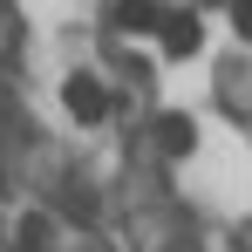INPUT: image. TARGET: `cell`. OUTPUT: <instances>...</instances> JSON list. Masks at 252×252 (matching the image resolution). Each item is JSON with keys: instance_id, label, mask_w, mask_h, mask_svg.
Masks as SVG:
<instances>
[{"instance_id": "6da1fadb", "label": "cell", "mask_w": 252, "mask_h": 252, "mask_svg": "<svg viewBox=\"0 0 252 252\" xmlns=\"http://www.w3.org/2000/svg\"><path fill=\"white\" fill-rule=\"evenodd\" d=\"M62 102H68V116H75V123H102V116H109V95H102L95 75H68Z\"/></svg>"}, {"instance_id": "7a4b0ae2", "label": "cell", "mask_w": 252, "mask_h": 252, "mask_svg": "<svg viewBox=\"0 0 252 252\" xmlns=\"http://www.w3.org/2000/svg\"><path fill=\"white\" fill-rule=\"evenodd\" d=\"M157 28H164V55H170V62H184V55H198V41H205V28H198V14H164Z\"/></svg>"}, {"instance_id": "3957f363", "label": "cell", "mask_w": 252, "mask_h": 252, "mask_svg": "<svg viewBox=\"0 0 252 252\" xmlns=\"http://www.w3.org/2000/svg\"><path fill=\"white\" fill-rule=\"evenodd\" d=\"M157 143H164L170 157H191V143H198V123L170 109V116H157Z\"/></svg>"}, {"instance_id": "277c9868", "label": "cell", "mask_w": 252, "mask_h": 252, "mask_svg": "<svg viewBox=\"0 0 252 252\" xmlns=\"http://www.w3.org/2000/svg\"><path fill=\"white\" fill-rule=\"evenodd\" d=\"M157 21H164L157 0H116V28H123V34H143V28H157Z\"/></svg>"}, {"instance_id": "5b68a950", "label": "cell", "mask_w": 252, "mask_h": 252, "mask_svg": "<svg viewBox=\"0 0 252 252\" xmlns=\"http://www.w3.org/2000/svg\"><path fill=\"white\" fill-rule=\"evenodd\" d=\"M14 246H21V252H55V246H48V218L28 211V218H21V232H14Z\"/></svg>"}, {"instance_id": "8992f818", "label": "cell", "mask_w": 252, "mask_h": 252, "mask_svg": "<svg viewBox=\"0 0 252 252\" xmlns=\"http://www.w3.org/2000/svg\"><path fill=\"white\" fill-rule=\"evenodd\" d=\"M232 28H239V41H252V0H232Z\"/></svg>"}]
</instances>
